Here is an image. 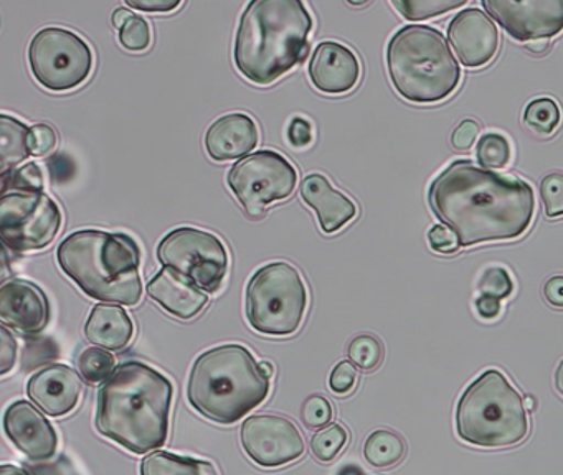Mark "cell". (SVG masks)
<instances>
[{"mask_svg": "<svg viewBox=\"0 0 563 475\" xmlns=\"http://www.w3.org/2000/svg\"><path fill=\"white\" fill-rule=\"evenodd\" d=\"M428 203L461 246L516 240L529 230L536 213L527 181L466 158L453 162L431 181Z\"/></svg>", "mask_w": 563, "mask_h": 475, "instance_id": "cell-1", "label": "cell"}, {"mask_svg": "<svg viewBox=\"0 0 563 475\" xmlns=\"http://www.w3.org/2000/svg\"><path fill=\"white\" fill-rule=\"evenodd\" d=\"M174 386L159 369L126 362L98 391L97 429L134 454L163 448L169 434Z\"/></svg>", "mask_w": 563, "mask_h": 475, "instance_id": "cell-2", "label": "cell"}, {"mask_svg": "<svg viewBox=\"0 0 563 475\" xmlns=\"http://www.w3.org/2000/svg\"><path fill=\"white\" fill-rule=\"evenodd\" d=\"M312 16L299 0H255L243 10L233 59L249 81L268 86L305 62Z\"/></svg>", "mask_w": 563, "mask_h": 475, "instance_id": "cell-3", "label": "cell"}, {"mask_svg": "<svg viewBox=\"0 0 563 475\" xmlns=\"http://www.w3.org/2000/svg\"><path fill=\"white\" fill-rule=\"evenodd\" d=\"M57 261L67 277L91 299L136 306L143 297L141 250L130 234L75 231L58 246Z\"/></svg>", "mask_w": 563, "mask_h": 475, "instance_id": "cell-4", "label": "cell"}, {"mask_svg": "<svg viewBox=\"0 0 563 475\" xmlns=\"http://www.w3.org/2000/svg\"><path fill=\"white\" fill-rule=\"evenodd\" d=\"M268 376L239 343L213 346L197 356L187 382L194 409L219 424H233L268 398Z\"/></svg>", "mask_w": 563, "mask_h": 475, "instance_id": "cell-5", "label": "cell"}, {"mask_svg": "<svg viewBox=\"0 0 563 475\" xmlns=\"http://www.w3.org/2000/svg\"><path fill=\"white\" fill-rule=\"evenodd\" d=\"M387 68L398 95L418 104L443 101L461 81V66L446 38L430 25L397 30L387 45Z\"/></svg>", "mask_w": 563, "mask_h": 475, "instance_id": "cell-6", "label": "cell"}, {"mask_svg": "<svg viewBox=\"0 0 563 475\" xmlns=\"http://www.w3.org/2000/svg\"><path fill=\"white\" fill-rule=\"evenodd\" d=\"M522 396L499 369H486L460 398L457 435L477 448H509L529 432Z\"/></svg>", "mask_w": 563, "mask_h": 475, "instance_id": "cell-7", "label": "cell"}, {"mask_svg": "<svg viewBox=\"0 0 563 475\" xmlns=\"http://www.w3.org/2000/svg\"><path fill=\"white\" fill-rule=\"evenodd\" d=\"M308 309V289L301 274L285 261L260 267L245 292L246 320L263 335L298 332Z\"/></svg>", "mask_w": 563, "mask_h": 475, "instance_id": "cell-8", "label": "cell"}, {"mask_svg": "<svg viewBox=\"0 0 563 475\" xmlns=\"http://www.w3.org/2000/svg\"><path fill=\"white\" fill-rule=\"evenodd\" d=\"M93 63L90 45L64 26H45L29 45L32 75L48 91L65 92L84 85Z\"/></svg>", "mask_w": 563, "mask_h": 475, "instance_id": "cell-9", "label": "cell"}, {"mask_svg": "<svg viewBox=\"0 0 563 475\" xmlns=\"http://www.w3.org/2000/svg\"><path fill=\"white\" fill-rule=\"evenodd\" d=\"M157 257L167 269L186 277L200 289L216 294L229 270V251L219 236L199 228L170 231L157 246Z\"/></svg>", "mask_w": 563, "mask_h": 475, "instance_id": "cell-10", "label": "cell"}, {"mask_svg": "<svg viewBox=\"0 0 563 475\" xmlns=\"http://www.w3.org/2000/svg\"><path fill=\"white\" fill-rule=\"evenodd\" d=\"M60 207L44 191H8L0 201V233L9 250L32 253L51 246L62 230Z\"/></svg>", "mask_w": 563, "mask_h": 475, "instance_id": "cell-11", "label": "cell"}, {"mask_svg": "<svg viewBox=\"0 0 563 475\" xmlns=\"http://www.w3.org/2000/svg\"><path fill=\"white\" fill-rule=\"evenodd\" d=\"M227 184L250 214L286 200L298 185L295 165L276 151L253 152L232 165Z\"/></svg>", "mask_w": 563, "mask_h": 475, "instance_id": "cell-12", "label": "cell"}, {"mask_svg": "<svg viewBox=\"0 0 563 475\" xmlns=\"http://www.w3.org/2000/svg\"><path fill=\"white\" fill-rule=\"evenodd\" d=\"M243 451L260 467H282L305 454V438L298 426L283 416H250L242 424Z\"/></svg>", "mask_w": 563, "mask_h": 475, "instance_id": "cell-13", "label": "cell"}, {"mask_svg": "<svg viewBox=\"0 0 563 475\" xmlns=\"http://www.w3.org/2000/svg\"><path fill=\"white\" fill-rule=\"evenodd\" d=\"M483 7L519 42L549 40L563 32V0H483Z\"/></svg>", "mask_w": 563, "mask_h": 475, "instance_id": "cell-14", "label": "cell"}, {"mask_svg": "<svg viewBox=\"0 0 563 475\" xmlns=\"http://www.w3.org/2000/svg\"><path fill=\"white\" fill-rule=\"evenodd\" d=\"M448 38L467 68L486 66L499 48V30L487 13L476 7L461 10L448 26Z\"/></svg>", "mask_w": 563, "mask_h": 475, "instance_id": "cell-15", "label": "cell"}, {"mask_svg": "<svg viewBox=\"0 0 563 475\" xmlns=\"http://www.w3.org/2000/svg\"><path fill=\"white\" fill-rule=\"evenodd\" d=\"M4 429L12 444L31 461H48L57 452L58 435L54 426L25 399L5 409Z\"/></svg>", "mask_w": 563, "mask_h": 475, "instance_id": "cell-16", "label": "cell"}, {"mask_svg": "<svg viewBox=\"0 0 563 475\" xmlns=\"http://www.w3.org/2000/svg\"><path fill=\"white\" fill-rule=\"evenodd\" d=\"M0 320L22 333H41L51 320V303L37 284L4 280L0 287Z\"/></svg>", "mask_w": 563, "mask_h": 475, "instance_id": "cell-17", "label": "cell"}, {"mask_svg": "<svg viewBox=\"0 0 563 475\" xmlns=\"http://www.w3.org/2000/svg\"><path fill=\"white\" fill-rule=\"evenodd\" d=\"M84 393V382L67 365H51L38 369L27 383V396L52 418H60L77 408Z\"/></svg>", "mask_w": 563, "mask_h": 475, "instance_id": "cell-18", "label": "cell"}, {"mask_svg": "<svg viewBox=\"0 0 563 475\" xmlns=\"http://www.w3.org/2000/svg\"><path fill=\"white\" fill-rule=\"evenodd\" d=\"M308 73L314 88L324 95H345L361 79V62L351 48L329 40L316 46Z\"/></svg>", "mask_w": 563, "mask_h": 475, "instance_id": "cell-19", "label": "cell"}, {"mask_svg": "<svg viewBox=\"0 0 563 475\" xmlns=\"http://www.w3.org/2000/svg\"><path fill=\"white\" fill-rule=\"evenodd\" d=\"M260 132L249 114L232 112L217 119L206 134V151L216 162L236 161L258 145Z\"/></svg>", "mask_w": 563, "mask_h": 475, "instance_id": "cell-20", "label": "cell"}, {"mask_svg": "<svg viewBox=\"0 0 563 475\" xmlns=\"http://www.w3.org/2000/svg\"><path fill=\"white\" fill-rule=\"evenodd\" d=\"M147 296L180 320L194 319L209 303V296L200 287L167 267L150 280Z\"/></svg>", "mask_w": 563, "mask_h": 475, "instance_id": "cell-21", "label": "cell"}, {"mask_svg": "<svg viewBox=\"0 0 563 475\" xmlns=\"http://www.w3.org/2000/svg\"><path fill=\"white\" fill-rule=\"evenodd\" d=\"M301 197L316 211L321 230L331 234L354 220L357 207L351 198L332 187L321 174H311L301 181Z\"/></svg>", "mask_w": 563, "mask_h": 475, "instance_id": "cell-22", "label": "cell"}, {"mask_svg": "<svg viewBox=\"0 0 563 475\" xmlns=\"http://www.w3.org/2000/svg\"><path fill=\"white\" fill-rule=\"evenodd\" d=\"M85 335L93 345L117 352L133 340V320L121 306L97 303L88 317Z\"/></svg>", "mask_w": 563, "mask_h": 475, "instance_id": "cell-23", "label": "cell"}, {"mask_svg": "<svg viewBox=\"0 0 563 475\" xmlns=\"http://www.w3.org/2000/svg\"><path fill=\"white\" fill-rule=\"evenodd\" d=\"M31 129L12 115H0V157H2V175L14 170L32 154L29 145Z\"/></svg>", "mask_w": 563, "mask_h": 475, "instance_id": "cell-24", "label": "cell"}, {"mask_svg": "<svg viewBox=\"0 0 563 475\" xmlns=\"http://www.w3.org/2000/svg\"><path fill=\"white\" fill-rule=\"evenodd\" d=\"M141 475H219L212 462L154 451L141 462Z\"/></svg>", "mask_w": 563, "mask_h": 475, "instance_id": "cell-25", "label": "cell"}, {"mask_svg": "<svg viewBox=\"0 0 563 475\" xmlns=\"http://www.w3.org/2000/svg\"><path fill=\"white\" fill-rule=\"evenodd\" d=\"M368 464L378 468L394 467L407 455V444L397 432L378 429L368 435L364 444Z\"/></svg>", "mask_w": 563, "mask_h": 475, "instance_id": "cell-26", "label": "cell"}, {"mask_svg": "<svg viewBox=\"0 0 563 475\" xmlns=\"http://www.w3.org/2000/svg\"><path fill=\"white\" fill-rule=\"evenodd\" d=\"M562 121L560 106L552 98H537L526 106L523 122L537 134L550 135Z\"/></svg>", "mask_w": 563, "mask_h": 475, "instance_id": "cell-27", "label": "cell"}, {"mask_svg": "<svg viewBox=\"0 0 563 475\" xmlns=\"http://www.w3.org/2000/svg\"><path fill=\"white\" fill-rule=\"evenodd\" d=\"M78 369L85 382L97 385V383L107 382L113 375L117 369V358L108 350L90 346L81 352Z\"/></svg>", "mask_w": 563, "mask_h": 475, "instance_id": "cell-28", "label": "cell"}, {"mask_svg": "<svg viewBox=\"0 0 563 475\" xmlns=\"http://www.w3.org/2000/svg\"><path fill=\"white\" fill-rule=\"evenodd\" d=\"M477 161H479L481 167L493 168V170H499V168H506L510 162V144L504 135L497 134V132H487L477 142Z\"/></svg>", "mask_w": 563, "mask_h": 475, "instance_id": "cell-29", "label": "cell"}, {"mask_svg": "<svg viewBox=\"0 0 563 475\" xmlns=\"http://www.w3.org/2000/svg\"><path fill=\"white\" fill-rule=\"evenodd\" d=\"M391 5L408 20H427L466 5V0H394Z\"/></svg>", "mask_w": 563, "mask_h": 475, "instance_id": "cell-30", "label": "cell"}, {"mask_svg": "<svg viewBox=\"0 0 563 475\" xmlns=\"http://www.w3.org/2000/svg\"><path fill=\"white\" fill-rule=\"evenodd\" d=\"M347 355L357 368L372 372V369L378 368L384 360V346L377 336L364 333V335L355 336L349 343Z\"/></svg>", "mask_w": 563, "mask_h": 475, "instance_id": "cell-31", "label": "cell"}, {"mask_svg": "<svg viewBox=\"0 0 563 475\" xmlns=\"http://www.w3.org/2000/svg\"><path fill=\"white\" fill-rule=\"evenodd\" d=\"M347 441V429L341 424H331L312 435L311 451L319 461L331 462L341 454Z\"/></svg>", "mask_w": 563, "mask_h": 475, "instance_id": "cell-32", "label": "cell"}, {"mask_svg": "<svg viewBox=\"0 0 563 475\" xmlns=\"http://www.w3.org/2000/svg\"><path fill=\"white\" fill-rule=\"evenodd\" d=\"M44 191V174L35 162L4 175V194L8 191Z\"/></svg>", "mask_w": 563, "mask_h": 475, "instance_id": "cell-33", "label": "cell"}, {"mask_svg": "<svg viewBox=\"0 0 563 475\" xmlns=\"http://www.w3.org/2000/svg\"><path fill=\"white\" fill-rule=\"evenodd\" d=\"M540 198L547 217H563V174L552 172L540 181Z\"/></svg>", "mask_w": 563, "mask_h": 475, "instance_id": "cell-34", "label": "cell"}, {"mask_svg": "<svg viewBox=\"0 0 563 475\" xmlns=\"http://www.w3.org/2000/svg\"><path fill=\"white\" fill-rule=\"evenodd\" d=\"M479 296L494 297V299H506L512 294L514 283L509 273L504 267H489L484 270L483 277L477 283Z\"/></svg>", "mask_w": 563, "mask_h": 475, "instance_id": "cell-35", "label": "cell"}, {"mask_svg": "<svg viewBox=\"0 0 563 475\" xmlns=\"http://www.w3.org/2000/svg\"><path fill=\"white\" fill-rule=\"evenodd\" d=\"M120 43L130 52H144L151 45V26L146 19L131 16L120 30Z\"/></svg>", "mask_w": 563, "mask_h": 475, "instance_id": "cell-36", "label": "cell"}, {"mask_svg": "<svg viewBox=\"0 0 563 475\" xmlns=\"http://www.w3.org/2000/svg\"><path fill=\"white\" fill-rule=\"evenodd\" d=\"M332 415H334V411H332L331 402L322 398V396H309L305 401V406H302V422L311 429L329 424Z\"/></svg>", "mask_w": 563, "mask_h": 475, "instance_id": "cell-37", "label": "cell"}, {"mask_svg": "<svg viewBox=\"0 0 563 475\" xmlns=\"http://www.w3.org/2000/svg\"><path fill=\"white\" fill-rule=\"evenodd\" d=\"M357 385V369L354 363L341 362L332 369L329 376V386L335 395H347Z\"/></svg>", "mask_w": 563, "mask_h": 475, "instance_id": "cell-38", "label": "cell"}, {"mask_svg": "<svg viewBox=\"0 0 563 475\" xmlns=\"http://www.w3.org/2000/svg\"><path fill=\"white\" fill-rule=\"evenodd\" d=\"M57 132L47 124H35L29 134V145L34 155H47L57 147Z\"/></svg>", "mask_w": 563, "mask_h": 475, "instance_id": "cell-39", "label": "cell"}, {"mask_svg": "<svg viewBox=\"0 0 563 475\" xmlns=\"http://www.w3.org/2000/svg\"><path fill=\"white\" fill-rule=\"evenodd\" d=\"M428 241L433 251L440 254H453L460 250V241H457L456 234L444 227V224H434L428 233Z\"/></svg>", "mask_w": 563, "mask_h": 475, "instance_id": "cell-40", "label": "cell"}, {"mask_svg": "<svg viewBox=\"0 0 563 475\" xmlns=\"http://www.w3.org/2000/svg\"><path fill=\"white\" fill-rule=\"evenodd\" d=\"M0 375H8L14 368L18 360V340L14 339L8 327H0Z\"/></svg>", "mask_w": 563, "mask_h": 475, "instance_id": "cell-41", "label": "cell"}, {"mask_svg": "<svg viewBox=\"0 0 563 475\" xmlns=\"http://www.w3.org/2000/svg\"><path fill=\"white\" fill-rule=\"evenodd\" d=\"M479 132V124L474 119H464L451 134V144L457 151H467V148L473 147Z\"/></svg>", "mask_w": 563, "mask_h": 475, "instance_id": "cell-42", "label": "cell"}, {"mask_svg": "<svg viewBox=\"0 0 563 475\" xmlns=\"http://www.w3.org/2000/svg\"><path fill=\"white\" fill-rule=\"evenodd\" d=\"M126 5L141 12L167 13L179 9V0H126Z\"/></svg>", "mask_w": 563, "mask_h": 475, "instance_id": "cell-43", "label": "cell"}, {"mask_svg": "<svg viewBox=\"0 0 563 475\" xmlns=\"http://www.w3.org/2000/svg\"><path fill=\"white\" fill-rule=\"evenodd\" d=\"M288 137L295 147H306L312 142V129L306 119L295 118L289 124Z\"/></svg>", "mask_w": 563, "mask_h": 475, "instance_id": "cell-44", "label": "cell"}, {"mask_svg": "<svg viewBox=\"0 0 563 475\" xmlns=\"http://www.w3.org/2000/svg\"><path fill=\"white\" fill-rule=\"evenodd\" d=\"M543 297L556 309H563V276H553L543 286Z\"/></svg>", "mask_w": 563, "mask_h": 475, "instance_id": "cell-45", "label": "cell"}, {"mask_svg": "<svg viewBox=\"0 0 563 475\" xmlns=\"http://www.w3.org/2000/svg\"><path fill=\"white\" fill-rule=\"evenodd\" d=\"M476 310L483 319H496L500 312V300L494 297L479 296L476 299Z\"/></svg>", "mask_w": 563, "mask_h": 475, "instance_id": "cell-46", "label": "cell"}, {"mask_svg": "<svg viewBox=\"0 0 563 475\" xmlns=\"http://www.w3.org/2000/svg\"><path fill=\"white\" fill-rule=\"evenodd\" d=\"M131 16L134 15L130 12V10L124 9V7H120V9L114 10L111 20H113V25L117 26L118 30H121L123 29L124 23H126L128 20L131 19Z\"/></svg>", "mask_w": 563, "mask_h": 475, "instance_id": "cell-47", "label": "cell"}, {"mask_svg": "<svg viewBox=\"0 0 563 475\" xmlns=\"http://www.w3.org/2000/svg\"><path fill=\"white\" fill-rule=\"evenodd\" d=\"M526 46L529 52L536 53V55H543L550 48V42L547 38L532 40Z\"/></svg>", "mask_w": 563, "mask_h": 475, "instance_id": "cell-48", "label": "cell"}, {"mask_svg": "<svg viewBox=\"0 0 563 475\" xmlns=\"http://www.w3.org/2000/svg\"><path fill=\"white\" fill-rule=\"evenodd\" d=\"M0 475H31L24 468L15 467V465L4 464L0 467Z\"/></svg>", "mask_w": 563, "mask_h": 475, "instance_id": "cell-49", "label": "cell"}, {"mask_svg": "<svg viewBox=\"0 0 563 475\" xmlns=\"http://www.w3.org/2000/svg\"><path fill=\"white\" fill-rule=\"evenodd\" d=\"M555 388L563 396V360L555 369Z\"/></svg>", "mask_w": 563, "mask_h": 475, "instance_id": "cell-50", "label": "cell"}, {"mask_svg": "<svg viewBox=\"0 0 563 475\" xmlns=\"http://www.w3.org/2000/svg\"><path fill=\"white\" fill-rule=\"evenodd\" d=\"M339 475H364V471L357 465H347V467L342 468Z\"/></svg>", "mask_w": 563, "mask_h": 475, "instance_id": "cell-51", "label": "cell"}, {"mask_svg": "<svg viewBox=\"0 0 563 475\" xmlns=\"http://www.w3.org/2000/svg\"><path fill=\"white\" fill-rule=\"evenodd\" d=\"M260 366H262L263 373H265L268 378H272L273 372H275V366H273L269 362H262L260 363Z\"/></svg>", "mask_w": 563, "mask_h": 475, "instance_id": "cell-52", "label": "cell"}, {"mask_svg": "<svg viewBox=\"0 0 563 475\" xmlns=\"http://www.w3.org/2000/svg\"><path fill=\"white\" fill-rule=\"evenodd\" d=\"M523 406H526L527 411H536V399L532 396H526L523 398Z\"/></svg>", "mask_w": 563, "mask_h": 475, "instance_id": "cell-53", "label": "cell"}]
</instances>
